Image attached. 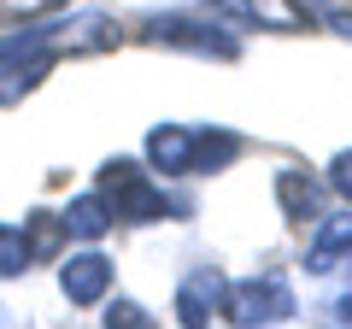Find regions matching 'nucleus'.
<instances>
[{"instance_id": "0eeeda50", "label": "nucleus", "mask_w": 352, "mask_h": 329, "mask_svg": "<svg viewBox=\"0 0 352 329\" xmlns=\"http://www.w3.org/2000/svg\"><path fill=\"white\" fill-rule=\"evenodd\" d=\"M352 253V212H335L317 224L311 235V253H305V270H317V277H329V270H340V259Z\"/></svg>"}, {"instance_id": "1a4fd4ad", "label": "nucleus", "mask_w": 352, "mask_h": 329, "mask_svg": "<svg viewBox=\"0 0 352 329\" xmlns=\"http://www.w3.org/2000/svg\"><path fill=\"white\" fill-rule=\"evenodd\" d=\"M223 18H241V24H270V30H294L300 24V6L294 0H212Z\"/></svg>"}, {"instance_id": "f8f14e48", "label": "nucleus", "mask_w": 352, "mask_h": 329, "mask_svg": "<svg viewBox=\"0 0 352 329\" xmlns=\"http://www.w3.org/2000/svg\"><path fill=\"white\" fill-rule=\"evenodd\" d=\"M30 253H36L30 229H24V224H0V277H24V270H30Z\"/></svg>"}, {"instance_id": "ddd939ff", "label": "nucleus", "mask_w": 352, "mask_h": 329, "mask_svg": "<svg viewBox=\"0 0 352 329\" xmlns=\"http://www.w3.org/2000/svg\"><path fill=\"white\" fill-rule=\"evenodd\" d=\"M53 6H65V0H0V24H30V18L53 12Z\"/></svg>"}, {"instance_id": "f03ea898", "label": "nucleus", "mask_w": 352, "mask_h": 329, "mask_svg": "<svg viewBox=\"0 0 352 329\" xmlns=\"http://www.w3.org/2000/svg\"><path fill=\"white\" fill-rule=\"evenodd\" d=\"M229 323L252 329V323H288L294 317V288L276 277V270H258L247 282H229V300H223Z\"/></svg>"}, {"instance_id": "9d476101", "label": "nucleus", "mask_w": 352, "mask_h": 329, "mask_svg": "<svg viewBox=\"0 0 352 329\" xmlns=\"http://www.w3.org/2000/svg\"><path fill=\"white\" fill-rule=\"evenodd\" d=\"M276 200H282V212H288L294 224L323 217V212H317V206H323V189H317L305 171H276Z\"/></svg>"}, {"instance_id": "f3484780", "label": "nucleus", "mask_w": 352, "mask_h": 329, "mask_svg": "<svg viewBox=\"0 0 352 329\" xmlns=\"http://www.w3.org/2000/svg\"><path fill=\"white\" fill-rule=\"evenodd\" d=\"M335 317H340V323H352V294H346V300H335Z\"/></svg>"}, {"instance_id": "6e6552de", "label": "nucleus", "mask_w": 352, "mask_h": 329, "mask_svg": "<svg viewBox=\"0 0 352 329\" xmlns=\"http://www.w3.org/2000/svg\"><path fill=\"white\" fill-rule=\"evenodd\" d=\"M112 224H118V217H112V206L100 200V189H94V194H76V200L59 212V229L71 241H100Z\"/></svg>"}, {"instance_id": "f257e3e1", "label": "nucleus", "mask_w": 352, "mask_h": 329, "mask_svg": "<svg viewBox=\"0 0 352 329\" xmlns=\"http://www.w3.org/2000/svg\"><path fill=\"white\" fill-rule=\"evenodd\" d=\"M100 200L112 206L118 224H159L176 212V200L141 171L135 159H106L100 164Z\"/></svg>"}, {"instance_id": "9b49d317", "label": "nucleus", "mask_w": 352, "mask_h": 329, "mask_svg": "<svg viewBox=\"0 0 352 329\" xmlns=\"http://www.w3.org/2000/svg\"><path fill=\"white\" fill-rule=\"evenodd\" d=\"M241 153V136H229V129H194V171H223L229 159Z\"/></svg>"}, {"instance_id": "4468645a", "label": "nucleus", "mask_w": 352, "mask_h": 329, "mask_svg": "<svg viewBox=\"0 0 352 329\" xmlns=\"http://www.w3.org/2000/svg\"><path fill=\"white\" fill-rule=\"evenodd\" d=\"M106 323H112V329H118V323H124V329H153V317H147V312H141V306H135V300H118V306H112V312H106Z\"/></svg>"}, {"instance_id": "2eb2a0df", "label": "nucleus", "mask_w": 352, "mask_h": 329, "mask_svg": "<svg viewBox=\"0 0 352 329\" xmlns=\"http://www.w3.org/2000/svg\"><path fill=\"white\" fill-rule=\"evenodd\" d=\"M329 189L352 200V153H335V164H329Z\"/></svg>"}, {"instance_id": "423d86ee", "label": "nucleus", "mask_w": 352, "mask_h": 329, "mask_svg": "<svg viewBox=\"0 0 352 329\" xmlns=\"http://www.w3.org/2000/svg\"><path fill=\"white\" fill-rule=\"evenodd\" d=\"M147 164H153V171H164V177L194 171V129L188 124H159L147 136Z\"/></svg>"}, {"instance_id": "dca6fc26", "label": "nucleus", "mask_w": 352, "mask_h": 329, "mask_svg": "<svg viewBox=\"0 0 352 329\" xmlns=\"http://www.w3.org/2000/svg\"><path fill=\"white\" fill-rule=\"evenodd\" d=\"M323 24L335 30V36H352V12H340V6H329V12H323Z\"/></svg>"}, {"instance_id": "7ed1b4c3", "label": "nucleus", "mask_w": 352, "mask_h": 329, "mask_svg": "<svg viewBox=\"0 0 352 329\" xmlns=\"http://www.w3.org/2000/svg\"><path fill=\"white\" fill-rule=\"evenodd\" d=\"M141 41H153V47H188V53H206V59H235L241 53V41L229 30L200 24V18H153L141 30Z\"/></svg>"}, {"instance_id": "20e7f679", "label": "nucleus", "mask_w": 352, "mask_h": 329, "mask_svg": "<svg viewBox=\"0 0 352 329\" xmlns=\"http://www.w3.org/2000/svg\"><path fill=\"white\" fill-rule=\"evenodd\" d=\"M223 300H229V277L217 265H194L176 288V323H188V329L212 323V312H223Z\"/></svg>"}, {"instance_id": "39448f33", "label": "nucleus", "mask_w": 352, "mask_h": 329, "mask_svg": "<svg viewBox=\"0 0 352 329\" xmlns=\"http://www.w3.org/2000/svg\"><path fill=\"white\" fill-rule=\"evenodd\" d=\"M112 288V259L106 253H71L59 265V294L71 306H100Z\"/></svg>"}]
</instances>
